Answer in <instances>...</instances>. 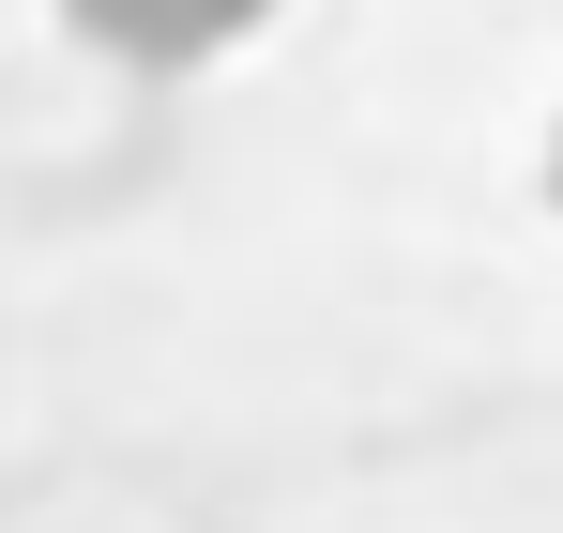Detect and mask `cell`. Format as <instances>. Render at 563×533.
I'll list each match as a JSON object with an SVG mask.
<instances>
[{"label":"cell","mask_w":563,"mask_h":533,"mask_svg":"<svg viewBox=\"0 0 563 533\" xmlns=\"http://www.w3.org/2000/svg\"><path fill=\"white\" fill-rule=\"evenodd\" d=\"M260 15H275V0H62V31L107 46V62H137V77H198V62H229Z\"/></svg>","instance_id":"6da1fadb"},{"label":"cell","mask_w":563,"mask_h":533,"mask_svg":"<svg viewBox=\"0 0 563 533\" xmlns=\"http://www.w3.org/2000/svg\"><path fill=\"white\" fill-rule=\"evenodd\" d=\"M549 198H563V122H549Z\"/></svg>","instance_id":"7a4b0ae2"}]
</instances>
